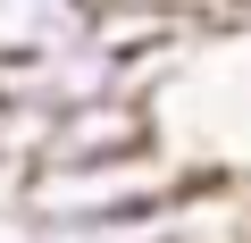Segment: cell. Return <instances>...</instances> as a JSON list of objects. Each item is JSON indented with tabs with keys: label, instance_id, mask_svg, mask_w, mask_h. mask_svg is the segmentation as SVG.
I'll return each mask as SVG.
<instances>
[{
	"label": "cell",
	"instance_id": "cell-1",
	"mask_svg": "<svg viewBox=\"0 0 251 243\" xmlns=\"http://www.w3.org/2000/svg\"><path fill=\"white\" fill-rule=\"evenodd\" d=\"M193 185L184 160L168 151H126V160H75V168H25L0 185L17 235H67V226H126Z\"/></svg>",
	"mask_w": 251,
	"mask_h": 243
},
{
	"label": "cell",
	"instance_id": "cell-2",
	"mask_svg": "<svg viewBox=\"0 0 251 243\" xmlns=\"http://www.w3.org/2000/svg\"><path fill=\"white\" fill-rule=\"evenodd\" d=\"M126 151H159V126H151V101L143 92H100V101H75L42 126V151L34 168H75V160H126Z\"/></svg>",
	"mask_w": 251,
	"mask_h": 243
},
{
	"label": "cell",
	"instance_id": "cell-3",
	"mask_svg": "<svg viewBox=\"0 0 251 243\" xmlns=\"http://www.w3.org/2000/svg\"><path fill=\"white\" fill-rule=\"evenodd\" d=\"M84 26H92L84 0H0V67L67 51V42H84Z\"/></svg>",
	"mask_w": 251,
	"mask_h": 243
},
{
	"label": "cell",
	"instance_id": "cell-4",
	"mask_svg": "<svg viewBox=\"0 0 251 243\" xmlns=\"http://www.w3.org/2000/svg\"><path fill=\"white\" fill-rule=\"evenodd\" d=\"M226 17H234V26H251V0H226Z\"/></svg>",
	"mask_w": 251,
	"mask_h": 243
}]
</instances>
